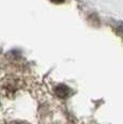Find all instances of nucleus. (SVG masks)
<instances>
[{
    "label": "nucleus",
    "instance_id": "f257e3e1",
    "mask_svg": "<svg viewBox=\"0 0 123 124\" xmlns=\"http://www.w3.org/2000/svg\"><path fill=\"white\" fill-rule=\"evenodd\" d=\"M70 89L65 84H58L57 86H55L54 89V93H55L56 96L61 97V98H66L70 95Z\"/></svg>",
    "mask_w": 123,
    "mask_h": 124
},
{
    "label": "nucleus",
    "instance_id": "7ed1b4c3",
    "mask_svg": "<svg viewBox=\"0 0 123 124\" xmlns=\"http://www.w3.org/2000/svg\"><path fill=\"white\" fill-rule=\"evenodd\" d=\"M53 2H56V3H61V2H63L64 0H52Z\"/></svg>",
    "mask_w": 123,
    "mask_h": 124
},
{
    "label": "nucleus",
    "instance_id": "f03ea898",
    "mask_svg": "<svg viewBox=\"0 0 123 124\" xmlns=\"http://www.w3.org/2000/svg\"><path fill=\"white\" fill-rule=\"evenodd\" d=\"M11 124H28V123H26V122H13Z\"/></svg>",
    "mask_w": 123,
    "mask_h": 124
}]
</instances>
